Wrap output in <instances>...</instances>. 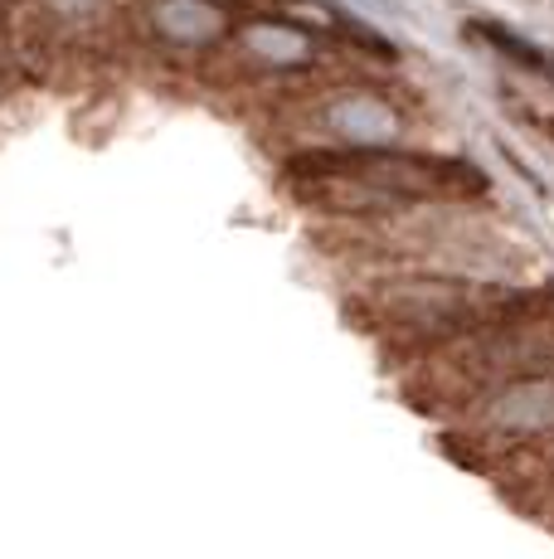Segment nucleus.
<instances>
[{"label": "nucleus", "mask_w": 554, "mask_h": 559, "mask_svg": "<svg viewBox=\"0 0 554 559\" xmlns=\"http://www.w3.org/2000/svg\"><path fill=\"white\" fill-rule=\"evenodd\" d=\"M287 176L316 186V180H350L375 195L404 204L433 200H477L492 190V180L462 156L433 152H399V146H312V152L287 156Z\"/></svg>", "instance_id": "obj_1"}, {"label": "nucleus", "mask_w": 554, "mask_h": 559, "mask_svg": "<svg viewBox=\"0 0 554 559\" xmlns=\"http://www.w3.org/2000/svg\"><path fill=\"white\" fill-rule=\"evenodd\" d=\"M322 122L340 136V146H389L399 136V112L375 93H336L322 107Z\"/></svg>", "instance_id": "obj_3"}, {"label": "nucleus", "mask_w": 554, "mask_h": 559, "mask_svg": "<svg viewBox=\"0 0 554 559\" xmlns=\"http://www.w3.org/2000/svg\"><path fill=\"white\" fill-rule=\"evenodd\" d=\"M467 35H472L477 45H486L492 53H501L506 63H516V69L540 73V79H550V83H554V59H550V53L540 49L535 39H526V35H516L510 25H501V20H492V15H472V20H467Z\"/></svg>", "instance_id": "obj_6"}, {"label": "nucleus", "mask_w": 554, "mask_h": 559, "mask_svg": "<svg viewBox=\"0 0 554 559\" xmlns=\"http://www.w3.org/2000/svg\"><path fill=\"white\" fill-rule=\"evenodd\" d=\"M55 5H59V10H83L88 0H55Z\"/></svg>", "instance_id": "obj_8"}, {"label": "nucleus", "mask_w": 554, "mask_h": 559, "mask_svg": "<svg viewBox=\"0 0 554 559\" xmlns=\"http://www.w3.org/2000/svg\"><path fill=\"white\" fill-rule=\"evenodd\" d=\"M243 49L258 63H268V69H302V63L316 59L312 35L287 25V20H253V25L243 29Z\"/></svg>", "instance_id": "obj_5"}, {"label": "nucleus", "mask_w": 554, "mask_h": 559, "mask_svg": "<svg viewBox=\"0 0 554 559\" xmlns=\"http://www.w3.org/2000/svg\"><path fill=\"white\" fill-rule=\"evenodd\" d=\"M360 5H370V10H394V0H360Z\"/></svg>", "instance_id": "obj_7"}, {"label": "nucleus", "mask_w": 554, "mask_h": 559, "mask_svg": "<svg viewBox=\"0 0 554 559\" xmlns=\"http://www.w3.org/2000/svg\"><path fill=\"white\" fill-rule=\"evenodd\" d=\"M146 20L170 49H205L229 35V15L219 0H156Z\"/></svg>", "instance_id": "obj_4"}, {"label": "nucleus", "mask_w": 554, "mask_h": 559, "mask_svg": "<svg viewBox=\"0 0 554 559\" xmlns=\"http://www.w3.org/2000/svg\"><path fill=\"white\" fill-rule=\"evenodd\" d=\"M477 428H482V433H501V438L550 433L554 428V380L520 374V380L482 394V404H477Z\"/></svg>", "instance_id": "obj_2"}]
</instances>
